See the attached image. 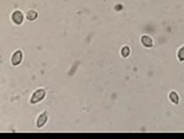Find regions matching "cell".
<instances>
[{
  "label": "cell",
  "instance_id": "cell-1",
  "mask_svg": "<svg viewBox=\"0 0 184 139\" xmlns=\"http://www.w3.org/2000/svg\"><path fill=\"white\" fill-rule=\"evenodd\" d=\"M45 94H47V91H45V89H43V87H41V89L38 90H36L33 92V95L31 96V100H30V102L32 105H34L37 102H41L44 97H45Z\"/></svg>",
  "mask_w": 184,
  "mask_h": 139
},
{
  "label": "cell",
  "instance_id": "cell-2",
  "mask_svg": "<svg viewBox=\"0 0 184 139\" xmlns=\"http://www.w3.org/2000/svg\"><path fill=\"white\" fill-rule=\"evenodd\" d=\"M11 20L14 24H16V25H21L22 22H24V14H22L21 11H14L12 12V15H11Z\"/></svg>",
  "mask_w": 184,
  "mask_h": 139
},
{
  "label": "cell",
  "instance_id": "cell-3",
  "mask_svg": "<svg viewBox=\"0 0 184 139\" xmlns=\"http://www.w3.org/2000/svg\"><path fill=\"white\" fill-rule=\"evenodd\" d=\"M48 121V113L47 112H43V113H41L38 116V118H37V122H36V126L37 128H42L45 123H47Z\"/></svg>",
  "mask_w": 184,
  "mask_h": 139
},
{
  "label": "cell",
  "instance_id": "cell-4",
  "mask_svg": "<svg viewBox=\"0 0 184 139\" xmlns=\"http://www.w3.org/2000/svg\"><path fill=\"white\" fill-rule=\"evenodd\" d=\"M21 62H22V50L17 49L11 57V64L12 65H18Z\"/></svg>",
  "mask_w": 184,
  "mask_h": 139
},
{
  "label": "cell",
  "instance_id": "cell-5",
  "mask_svg": "<svg viewBox=\"0 0 184 139\" xmlns=\"http://www.w3.org/2000/svg\"><path fill=\"white\" fill-rule=\"evenodd\" d=\"M141 44L144 46V47L146 48H151L154 46V42H152V40H151V37L150 36H142L141 37Z\"/></svg>",
  "mask_w": 184,
  "mask_h": 139
},
{
  "label": "cell",
  "instance_id": "cell-6",
  "mask_svg": "<svg viewBox=\"0 0 184 139\" xmlns=\"http://www.w3.org/2000/svg\"><path fill=\"white\" fill-rule=\"evenodd\" d=\"M26 17L28 21H34V20H37V17H38V12L34 10H30V11H27Z\"/></svg>",
  "mask_w": 184,
  "mask_h": 139
},
{
  "label": "cell",
  "instance_id": "cell-7",
  "mask_svg": "<svg viewBox=\"0 0 184 139\" xmlns=\"http://www.w3.org/2000/svg\"><path fill=\"white\" fill-rule=\"evenodd\" d=\"M169 100H171V102L174 104V105H178L179 104V96L176 91H172L171 94H169Z\"/></svg>",
  "mask_w": 184,
  "mask_h": 139
},
{
  "label": "cell",
  "instance_id": "cell-8",
  "mask_svg": "<svg viewBox=\"0 0 184 139\" xmlns=\"http://www.w3.org/2000/svg\"><path fill=\"white\" fill-rule=\"evenodd\" d=\"M129 54H130V48H129L128 46H124L122 48V55L124 58H126V57H129Z\"/></svg>",
  "mask_w": 184,
  "mask_h": 139
},
{
  "label": "cell",
  "instance_id": "cell-9",
  "mask_svg": "<svg viewBox=\"0 0 184 139\" xmlns=\"http://www.w3.org/2000/svg\"><path fill=\"white\" fill-rule=\"evenodd\" d=\"M178 59L181 62L184 61V46H183V47H181V49L178 50Z\"/></svg>",
  "mask_w": 184,
  "mask_h": 139
}]
</instances>
